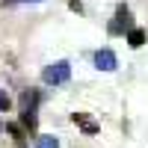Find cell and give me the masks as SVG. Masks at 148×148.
I'll list each match as a JSON object with an SVG mask.
<instances>
[{
    "instance_id": "6da1fadb",
    "label": "cell",
    "mask_w": 148,
    "mask_h": 148,
    "mask_svg": "<svg viewBox=\"0 0 148 148\" xmlns=\"http://www.w3.org/2000/svg\"><path fill=\"white\" fill-rule=\"evenodd\" d=\"M68 77H71V65L65 62V59H59V62L47 65V68L42 71V80H45L47 86H59V83H65Z\"/></svg>"
},
{
    "instance_id": "7a4b0ae2",
    "label": "cell",
    "mask_w": 148,
    "mask_h": 148,
    "mask_svg": "<svg viewBox=\"0 0 148 148\" xmlns=\"http://www.w3.org/2000/svg\"><path fill=\"white\" fill-rule=\"evenodd\" d=\"M36 104H39V92H24L21 95V121L24 127H36Z\"/></svg>"
},
{
    "instance_id": "3957f363",
    "label": "cell",
    "mask_w": 148,
    "mask_h": 148,
    "mask_svg": "<svg viewBox=\"0 0 148 148\" xmlns=\"http://www.w3.org/2000/svg\"><path fill=\"white\" fill-rule=\"evenodd\" d=\"M130 27H133L130 9H127V6H119V12H116V21L110 24V33H125V30H130Z\"/></svg>"
},
{
    "instance_id": "277c9868",
    "label": "cell",
    "mask_w": 148,
    "mask_h": 148,
    "mask_svg": "<svg viewBox=\"0 0 148 148\" xmlns=\"http://www.w3.org/2000/svg\"><path fill=\"white\" fill-rule=\"evenodd\" d=\"M95 65L101 68V71H113V68L119 65V62H116V53L107 51V47H104V51H98V53H95Z\"/></svg>"
},
{
    "instance_id": "5b68a950",
    "label": "cell",
    "mask_w": 148,
    "mask_h": 148,
    "mask_svg": "<svg viewBox=\"0 0 148 148\" xmlns=\"http://www.w3.org/2000/svg\"><path fill=\"white\" fill-rule=\"evenodd\" d=\"M74 125H80L86 133H89V136H92V133H98V125H95V121L86 116V113H74Z\"/></svg>"
},
{
    "instance_id": "8992f818",
    "label": "cell",
    "mask_w": 148,
    "mask_h": 148,
    "mask_svg": "<svg viewBox=\"0 0 148 148\" xmlns=\"http://www.w3.org/2000/svg\"><path fill=\"white\" fill-rule=\"evenodd\" d=\"M127 45H130V47H142V45H145V30L130 27V30H127Z\"/></svg>"
},
{
    "instance_id": "52a82bcc",
    "label": "cell",
    "mask_w": 148,
    "mask_h": 148,
    "mask_svg": "<svg viewBox=\"0 0 148 148\" xmlns=\"http://www.w3.org/2000/svg\"><path fill=\"white\" fill-rule=\"evenodd\" d=\"M39 148H59L56 136H39Z\"/></svg>"
},
{
    "instance_id": "ba28073f",
    "label": "cell",
    "mask_w": 148,
    "mask_h": 148,
    "mask_svg": "<svg viewBox=\"0 0 148 148\" xmlns=\"http://www.w3.org/2000/svg\"><path fill=\"white\" fill-rule=\"evenodd\" d=\"M9 107H12V101H9V95H6V92H0V110H3V113H6Z\"/></svg>"
},
{
    "instance_id": "9c48e42d",
    "label": "cell",
    "mask_w": 148,
    "mask_h": 148,
    "mask_svg": "<svg viewBox=\"0 0 148 148\" xmlns=\"http://www.w3.org/2000/svg\"><path fill=\"white\" fill-rule=\"evenodd\" d=\"M21 3H42V0H21Z\"/></svg>"
}]
</instances>
